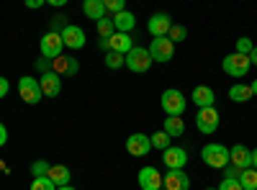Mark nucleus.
<instances>
[{
  "instance_id": "nucleus-29",
  "label": "nucleus",
  "mask_w": 257,
  "mask_h": 190,
  "mask_svg": "<svg viewBox=\"0 0 257 190\" xmlns=\"http://www.w3.org/2000/svg\"><path fill=\"white\" fill-rule=\"evenodd\" d=\"M103 3H105V16H118V13H123L126 11V3H123V0H103Z\"/></svg>"
},
{
  "instance_id": "nucleus-21",
  "label": "nucleus",
  "mask_w": 257,
  "mask_h": 190,
  "mask_svg": "<svg viewBox=\"0 0 257 190\" xmlns=\"http://www.w3.org/2000/svg\"><path fill=\"white\" fill-rule=\"evenodd\" d=\"M162 131H165L170 139H178V136L185 134V123H183L180 116H167L165 123H162Z\"/></svg>"
},
{
  "instance_id": "nucleus-11",
  "label": "nucleus",
  "mask_w": 257,
  "mask_h": 190,
  "mask_svg": "<svg viewBox=\"0 0 257 190\" xmlns=\"http://www.w3.org/2000/svg\"><path fill=\"white\" fill-rule=\"evenodd\" d=\"M137 180H139L142 190H162V175L157 167H142Z\"/></svg>"
},
{
  "instance_id": "nucleus-39",
  "label": "nucleus",
  "mask_w": 257,
  "mask_h": 190,
  "mask_svg": "<svg viewBox=\"0 0 257 190\" xmlns=\"http://www.w3.org/2000/svg\"><path fill=\"white\" fill-rule=\"evenodd\" d=\"M8 144V129H6V123H0V146H6Z\"/></svg>"
},
{
  "instance_id": "nucleus-24",
  "label": "nucleus",
  "mask_w": 257,
  "mask_h": 190,
  "mask_svg": "<svg viewBox=\"0 0 257 190\" xmlns=\"http://www.w3.org/2000/svg\"><path fill=\"white\" fill-rule=\"evenodd\" d=\"M229 98L234 103H247L252 98V90H249V85H244V82H237V85L229 88Z\"/></svg>"
},
{
  "instance_id": "nucleus-5",
  "label": "nucleus",
  "mask_w": 257,
  "mask_h": 190,
  "mask_svg": "<svg viewBox=\"0 0 257 190\" xmlns=\"http://www.w3.org/2000/svg\"><path fill=\"white\" fill-rule=\"evenodd\" d=\"M39 49H41V57H44V59L54 62L57 57H62L64 41H62V36H59V34H54V31H47L44 36H41V41H39Z\"/></svg>"
},
{
  "instance_id": "nucleus-35",
  "label": "nucleus",
  "mask_w": 257,
  "mask_h": 190,
  "mask_svg": "<svg viewBox=\"0 0 257 190\" xmlns=\"http://www.w3.org/2000/svg\"><path fill=\"white\" fill-rule=\"evenodd\" d=\"M239 175H242L239 167H234V164H226V167H224V177H226V180H239Z\"/></svg>"
},
{
  "instance_id": "nucleus-38",
  "label": "nucleus",
  "mask_w": 257,
  "mask_h": 190,
  "mask_svg": "<svg viewBox=\"0 0 257 190\" xmlns=\"http://www.w3.org/2000/svg\"><path fill=\"white\" fill-rule=\"evenodd\" d=\"M8 90H11V82H8L6 77H0V98H6Z\"/></svg>"
},
{
  "instance_id": "nucleus-32",
  "label": "nucleus",
  "mask_w": 257,
  "mask_h": 190,
  "mask_svg": "<svg viewBox=\"0 0 257 190\" xmlns=\"http://www.w3.org/2000/svg\"><path fill=\"white\" fill-rule=\"evenodd\" d=\"M29 190H57V185L49 177H34V182L29 185Z\"/></svg>"
},
{
  "instance_id": "nucleus-1",
  "label": "nucleus",
  "mask_w": 257,
  "mask_h": 190,
  "mask_svg": "<svg viewBox=\"0 0 257 190\" xmlns=\"http://www.w3.org/2000/svg\"><path fill=\"white\" fill-rule=\"evenodd\" d=\"M201 159L203 164H208L211 170H224L229 164V146L224 144H206L201 149Z\"/></svg>"
},
{
  "instance_id": "nucleus-47",
  "label": "nucleus",
  "mask_w": 257,
  "mask_h": 190,
  "mask_svg": "<svg viewBox=\"0 0 257 190\" xmlns=\"http://www.w3.org/2000/svg\"><path fill=\"white\" fill-rule=\"evenodd\" d=\"M206 190H216V187H206Z\"/></svg>"
},
{
  "instance_id": "nucleus-40",
  "label": "nucleus",
  "mask_w": 257,
  "mask_h": 190,
  "mask_svg": "<svg viewBox=\"0 0 257 190\" xmlns=\"http://www.w3.org/2000/svg\"><path fill=\"white\" fill-rule=\"evenodd\" d=\"M41 6H44V0H26V8H31V11H36Z\"/></svg>"
},
{
  "instance_id": "nucleus-20",
  "label": "nucleus",
  "mask_w": 257,
  "mask_h": 190,
  "mask_svg": "<svg viewBox=\"0 0 257 190\" xmlns=\"http://www.w3.org/2000/svg\"><path fill=\"white\" fill-rule=\"evenodd\" d=\"M47 177H49L57 187H64V185H70L72 172H70L64 164H52V167H49V172H47Z\"/></svg>"
},
{
  "instance_id": "nucleus-16",
  "label": "nucleus",
  "mask_w": 257,
  "mask_h": 190,
  "mask_svg": "<svg viewBox=\"0 0 257 190\" xmlns=\"http://www.w3.org/2000/svg\"><path fill=\"white\" fill-rule=\"evenodd\" d=\"M59 36H62V41H64V47H67V49H82L85 47V31L80 26L70 24Z\"/></svg>"
},
{
  "instance_id": "nucleus-17",
  "label": "nucleus",
  "mask_w": 257,
  "mask_h": 190,
  "mask_svg": "<svg viewBox=\"0 0 257 190\" xmlns=\"http://www.w3.org/2000/svg\"><path fill=\"white\" fill-rule=\"evenodd\" d=\"M190 100L198 105V108H211L213 103H216V93H213L208 85H196L190 93Z\"/></svg>"
},
{
  "instance_id": "nucleus-9",
  "label": "nucleus",
  "mask_w": 257,
  "mask_h": 190,
  "mask_svg": "<svg viewBox=\"0 0 257 190\" xmlns=\"http://www.w3.org/2000/svg\"><path fill=\"white\" fill-rule=\"evenodd\" d=\"M170 29H173V18H170L167 13H155L152 18L147 21V31L152 34L155 39H162L170 34Z\"/></svg>"
},
{
  "instance_id": "nucleus-41",
  "label": "nucleus",
  "mask_w": 257,
  "mask_h": 190,
  "mask_svg": "<svg viewBox=\"0 0 257 190\" xmlns=\"http://www.w3.org/2000/svg\"><path fill=\"white\" fill-rule=\"evenodd\" d=\"M98 47H100L105 54H108V52H111V41H108V39H100V41H98Z\"/></svg>"
},
{
  "instance_id": "nucleus-36",
  "label": "nucleus",
  "mask_w": 257,
  "mask_h": 190,
  "mask_svg": "<svg viewBox=\"0 0 257 190\" xmlns=\"http://www.w3.org/2000/svg\"><path fill=\"white\" fill-rule=\"evenodd\" d=\"M34 65H36V70H39L41 75H47V72H52V62H49V59H44V57H39V59L34 62Z\"/></svg>"
},
{
  "instance_id": "nucleus-18",
  "label": "nucleus",
  "mask_w": 257,
  "mask_h": 190,
  "mask_svg": "<svg viewBox=\"0 0 257 190\" xmlns=\"http://www.w3.org/2000/svg\"><path fill=\"white\" fill-rule=\"evenodd\" d=\"M77 70H80V62H77L75 57H64V54H62V57H57V59L52 62V72H57L59 77H62V75H70V77H72V75H77Z\"/></svg>"
},
{
  "instance_id": "nucleus-3",
  "label": "nucleus",
  "mask_w": 257,
  "mask_h": 190,
  "mask_svg": "<svg viewBox=\"0 0 257 190\" xmlns=\"http://www.w3.org/2000/svg\"><path fill=\"white\" fill-rule=\"evenodd\" d=\"M249 67H252L249 57L237 54V52L226 54V57H224V62H221V70H224L229 77H244V75L249 72Z\"/></svg>"
},
{
  "instance_id": "nucleus-15",
  "label": "nucleus",
  "mask_w": 257,
  "mask_h": 190,
  "mask_svg": "<svg viewBox=\"0 0 257 190\" xmlns=\"http://www.w3.org/2000/svg\"><path fill=\"white\" fill-rule=\"evenodd\" d=\"M229 164L239 167V170L252 167V149H247L244 144H234L231 149H229Z\"/></svg>"
},
{
  "instance_id": "nucleus-25",
  "label": "nucleus",
  "mask_w": 257,
  "mask_h": 190,
  "mask_svg": "<svg viewBox=\"0 0 257 190\" xmlns=\"http://www.w3.org/2000/svg\"><path fill=\"white\" fill-rule=\"evenodd\" d=\"M95 29H98V36H100V39H111V36L116 34V26H113V18H111V16L100 18L98 24H95Z\"/></svg>"
},
{
  "instance_id": "nucleus-2",
  "label": "nucleus",
  "mask_w": 257,
  "mask_h": 190,
  "mask_svg": "<svg viewBox=\"0 0 257 190\" xmlns=\"http://www.w3.org/2000/svg\"><path fill=\"white\" fill-rule=\"evenodd\" d=\"M123 67H128V70L137 72V75L147 72L149 67H152V57H149V49H144V47H134L132 52L123 57Z\"/></svg>"
},
{
  "instance_id": "nucleus-34",
  "label": "nucleus",
  "mask_w": 257,
  "mask_h": 190,
  "mask_svg": "<svg viewBox=\"0 0 257 190\" xmlns=\"http://www.w3.org/2000/svg\"><path fill=\"white\" fill-rule=\"evenodd\" d=\"M252 39H247V36H242V39H237V54H244V57H249L252 54Z\"/></svg>"
},
{
  "instance_id": "nucleus-13",
  "label": "nucleus",
  "mask_w": 257,
  "mask_h": 190,
  "mask_svg": "<svg viewBox=\"0 0 257 190\" xmlns=\"http://www.w3.org/2000/svg\"><path fill=\"white\" fill-rule=\"evenodd\" d=\"M149 149H152V141H149L147 134H132L126 139V152L132 157H144L149 154Z\"/></svg>"
},
{
  "instance_id": "nucleus-27",
  "label": "nucleus",
  "mask_w": 257,
  "mask_h": 190,
  "mask_svg": "<svg viewBox=\"0 0 257 190\" xmlns=\"http://www.w3.org/2000/svg\"><path fill=\"white\" fill-rule=\"evenodd\" d=\"M149 141H152V146H155V149H170V136L165 134V131H157V134H152V136H149Z\"/></svg>"
},
{
  "instance_id": "nucleus-8",
  "label": "nucleus",
  "mask_w": 257,
  "mask_h": 190,
  "mask_svg": "<svg viewBox=\"0 0 257 190\" xmlns=\"http://www.w3.org/2000/svg\"><path fill=\"white\" fill-rule=\"evenodd\" d=\"M149 57H152V62H170L175 57V44L167 36L152 39V44H149Z\"/></svg>"
},
{
  "instance_id": "nucleus-46",
  "label": "nucleus",
  "mask_w": 257,
  "mask_h": 190,
  "mask_svg": "<svg viewBox=\"0 0 257 190\" xmlns=\"http://www.w3.org/2000/svg\"><path fill=\"white\" fill-rule=\"evenodd\" d=\"M57 190H75L72 185H64V187H57Z\"/></svg>"
},
{
  "instance_id": "nucleus-7",
  "label": "nucleus",
  "mask_w": 257,
  "mask_h": 190,
  "mask_svg": "<svg viewBox=\"0 0 257 190\" xmlns=\"http://www.w3.org/2000/svg\"><path fill=\"white\" fill-rule=\"evenodd\" d=\"M18 95H21V100H26L29 105H36L41 98V88H39V80H34V77H29V75H24L18 80Z\"/></svg>"
},
{
  "instance_id": "nucleus-14",
  "label": "nucleus",
  "mask_w": 257,
  "mask_h": 190,
  "mask_svg": "<svg viewBox=\"0 0 257 190\" xmlns=\"http://www.w3.org/2000/svg\"><path fill=\"white\" fill-rule=\"evenodd\" d=\"M39 88H41V95L44 98H57L62 93V77L57 72H47L39 77Z\"/></svg>"
},
{
  "instance_id": "nucleus-28",
  "label": "nucleus",
  "mask_w": 257,
  "mask_h": 190,
  "mask_svg": "<svg viewBox=\"0 0 257 190\" xmlns=\"http://www.w3.org/2000/svg\"><path fill=\"white\" fill-rule=\"evenodd\" d=\"M70 24H67V16L64 13H57V16H52V26H49V31H54V34H62L64 29H67Z\"/></svg>"
},
{
  "instance_id": "nucleus-22",
  "label": "nucleus",
  "mask_w": 257,
  "mask_h": 190,
  "mask_svg": "<svg viewBox=\"0 0 257 190\" xmlns=\"http://www.w3.org/2000/svg\"><path fill=\"white\" fill-rule=\"evenodd\" d=\"M113 26H116L118 34H128V31L137 26V16H134L132 11H123V13L113 16Z\"/></svg>"
},
{
  "instance_id": "nucleus-19",
  "label": "nucleus",
  "mask_w": 257,
  "mask_h": 190,
  "mask_svg": "<svg viewBox=\"0 0 257 190\" xmlns=\"http://www.w3.org/2000/svg\"><path fill=\"white\" fill-rule=\"evenodd\" d=\"M108 41H111V52L123 54V57L134 49V41H132V36H128V34H118V31H116Z\"/></svg>"
},
{
  "instance_id": "nucleus-23",
  "label": "nucleus",
  "mask_w": 257,
  "mask_h": 190,
  "mask_svg": "<svg viewBox=\"0 0 257 190\" xmlns=\"http://www.w3.org/2000/svg\"><path fill=\"white\" fill-rule=\"evenodd\" d=\"M82 13L98 24L100 18H105V3H103V0H85V3H82Z\"/></svg>"
},
{
  "instance_id": "nucleus-37",
  "label": "nucleus",
  "mask_w": 257,
  "mask_h": 190,
  "mask_svg": "<svg viewBox=\"0 0 257 190\" xmlns=\"http://www.w3.org/2000/svg\"><path fill=\"white\" fill-rule=\"evenodd\" d=\"M216 190H242V185H239V180H226V177H224Z\"/></svg>"
},
{
  "instance_id": "nucleus-44",
  "label": "nucleus",
  "mask_w": 257,
  "mask_h": 190,
  "mask_svg": "<svg viewBox=\"0 0 257 190\" xmlns=\"http://www.w3.org/2000/svg\"><path fill=\"white\" fill-rule=\"evenodd\" d=\"M249 90H252V95H257V80H252V85H249Z\"/></svg>"
},
{
  "instance_id": "nucleus-42",
  "label": "nucleus",
  "mask_w": 257,
  "mask_h": 190,
  "mask_svg": "<svg viewBox=\"0 0 257 190\" xmlns=\"http://www.w3.org/2000/svg\"><path fill=\"white\" fill-rule=\"evenodd\" d=\"M252 170H257V146L252 149Z\"/></svg>"
},
{
  "instance_id": "nucleus-26",
  "label": "nucleus",
  "mask_w": 257,
  "mask_h": 190,
  "mask_svg": "<svg viewBox=\"0 0 257 190\" xmlns=\"http://www.w3.org/2000/svg\"><path fill=\"white\" fill-rule=\"evenodd\" d=\"M239 185H242V190H257V170H252V167L242 170V175H239Z\"/></svg>"
},
{
  "instance_id": "nucleus-6",
  "label": "nucleus",
  "mask_w": 257,
  "mask_h": 190,
  "mask_svg": "<svg viewBox=\"0 0 257 190\" xmlns=\"http://www.w3.org/2000/svg\"><path fill=\"white\" fill-rule=\"evenodd\" d=\"M219 121H221V116L216 111V105H211V108H198V113H196V126H198L201 134H213L219 129Z\"/></svg>"
},
{
  "instance_id": "nucleus-12",
  "label": "nucleus",
  "mask_w": 257,
  "mask_h": 190,
  "mask_svg": "<svg viewBox=\"0 0 257 190\" xmlns=\"http://www.w3.org/2000/svg\"><path fill=\"white\" fill-rule=\"evenodd\" d=\"M162 187L165 190H190V177L185 170H167V175L162 177Z\"/></svg>"
},
{
  "instance_id": "nucleus-45",
  "label": "nucleus",
  "mask_w": 257,
  "mask_h": 190,
  "mask_svg": "<svg viewBox=\"0 0 257 190\" xmlns=\"http://www.w3.org/2000/svg\"><path fill=\"white\" fill-rule=\"evenodd\" d=\"M3 170H6V172H8V164H6V162H3V159H0V172H3Z\"/></svg>"
},
{
  "instance_id": "nucleus-10",
  "label": "nucleus",
  "mask_w": 257,
  "mask_h": 190,
  "mask_svg": "<svg viewBox=\"0 0 257 190\" xmlns=\"http://www.w3.org/2000/svg\"><path fill=\"white\" fill-rule=\"evenodd\" d=\"M162 164H167V170H183L188 164V152L183 146H170L162 152Z\"/></svg>"
},
{
  "instance_id": "nucleus-4",
  "label": "nucleus",
  "mask_w": 257,
  "mask_h": 190,
  "mask_svg": "<svg viewBox=\"0 0 257 190\" xmlns=\"http://www.w3.org/2000/svg\"><path fill=\"white\" fill-rule=\"evenodd\" d=\"M160 105L167 116H183L185 111V95L178 90V88H167L160 98Z\"/></svg>"
},
{
  "instance_id": "nucleus-43",
  "label": "nucleus",
  "mask_w": 257,
  "mask_h": 190,
  "mask_svg": "<svg viewBox=\"0 0 257 190\" xmlns=\"http://www.w3.org/2000/svg\"><path fill=\"white\" fill-rule=\"evenodd\" d=\"M249 62H252V65H254V67H257V47H254V49H252V54H249Z\"/></svg>"
},
{
  "instance_id": "nucleus-31",
  "label": "nucleus",
  "mask_w": 257,
  "mask_h": 190,
  "mask_svg": "<svg viewBox=\"0 0 257 190\" xmlns=\"http://www.w3.org/2000/svg\"><path fill=\"white\" fill-rule=\"evenodd\" d=\"M105 67H108V70H121L123 67V54L108 52V54H105Z\"/></svg>"
},
{
  "instance_id": "nucleus-30",
  "label": "nucleus",
  "mask_w": 257,
  "mask_h": 190,
  "mask_svg": "<svg viewBox=\"0 0 257 190\" xmlns=\"http://www.w3.org/2000/svg\"><path fill=\"white\" fill-rule=\"evenodd\" d=\"M49 167H52V164H49L47 159H36V162L31 164V175H34V177H47Z\"/></svg>"
},
{
  "instance_id": "nucleus-33",
  "label": "nucleus",
  "mask_w": 257,
  "mask_h": 190,
  "mask_svg": "<svg viewBox=\"0 0 257 190\" xmlns=\"http://www.w3.org/2000/svg\"><path fill=\"white\" fill-rule=\"evenodd\" d=\"M185 36H188V29L180 26V24H173V29H170V34H167V39L173 41V44H175V41H183Z\"/></svg>"
}]
</instances>
